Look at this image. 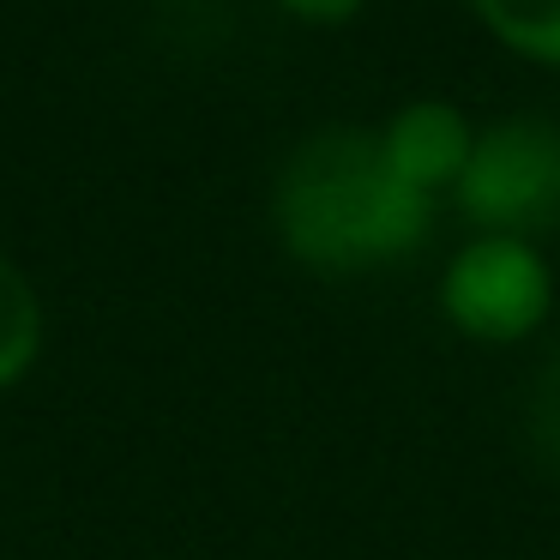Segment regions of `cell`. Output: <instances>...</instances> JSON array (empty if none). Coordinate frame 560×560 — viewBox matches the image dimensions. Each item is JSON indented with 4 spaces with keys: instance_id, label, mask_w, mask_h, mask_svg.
<instances>
[{
    "instance_id": "cell-6",
    "label": "cell",
    "mask_w": 560,
    "mask_h": 560,
    "mask_svg": "<svg viewBox=\"0 0 560 560\" xmlns=\"http://www.w3.org/2000/svg\"><path fill=\"white\" fill-rule=\"evenodd\" d=\"M37 350H43V302L25 271L13 259H0V392L31 374Z\"/></svg>"
},
{
    "instance_id": "cell-5",
    "label": "cell",
    "mask_w": 560,
    "mask_h": 560,
    "mask_svg": "<svg viewBox=\"0 0 560 560\" xmlns=\"http://www.w3.org/2000/svg\"><path fill=\"white\" fill-rule=\"evenodd\" d=\"M470 13L500 49L536 67H560V0H470Z\"/></svg>"
},
{
    "instance_id": "cell-8",
    "label": "cell",
    "mask_w": 560,
    "mask_h": 560,
    "mask_svg": "<svg viewBox=\"0 0 560 560\" xmlns=\"http://www.w3.org/2000/svg\"><path fill=\"white\" fill-rule=\"evenodd\" d=\"M278 7L290 19H302V25H350L368 0H278Z\"/></svg>"
},
{
    "instance_id": "cell-7",
    "label": "cell",
    "mask_w": 560,
    "mask_h": 560,
    "mask_svg": "<svg viewBox=\"0 0 560 560\" xmlns=\"http://www.w3.org/2000/svg\"><path fill=\"white\" fill-rule=\"evenodd\" d=\"M518 428H524V452L536 458V470L560 476V331L542 343L530 380H524Z\"/></svg>"
},
{
    "instance_id": "cell-3",
    "label": "cell",
    "mask_w": 560,
    "mask_h": 560,
    "mask_svg": "<svg viewBox=\"0 0 560 560\" xmlns=\"http://www.w3.org/2000/svg\"><path fill=\"white\" fill-rule=\"evenodd\" d=\"M440 314L476 343H524L555 314V271L542 242L518 235H470L440 271Z\"/></svg>"
},
{
    "instance_id": "cell-4",
    "label": "cell",
    "mask_w": 560,
    "mask_h": 560,
    "mask_svg": "<svg viewBox=\"0 0 560 560\" xmlns=\"http://www.w3.org/2000/svg\"><path fill=\"white\" fill-rule=\"evenodd\" d=\"M380 145H386L392 170H398L416 194H428L440 206V199L458 187L464 163H470L476 121L458 109V103H446V97H416V103H404V109L386 115Z\"/></svg>"
},
{
    "instance_id": "cell-1",
    "label": "cell",
    "mask_w": 560,
    "mask_h": 560,
    "mask_svg": "<svg viewBox=\"0 0 560 560\" xmlns=\"http://www.w3.org/2000/svg\"><path fill=\"white\" fill-rule=\"evenodd\" d=\"M271 223L295 266L355 278L416 254L434 230V199L392 170L380 127H319L283 158Z\"/></svg>"
},
{
    "instance_id": "cell-2",
    "label": "cell",
    "mask_w": 560,
    "mask_h": 560,
    "mask_svg": "<svg viewBox=\"0 0 560 560\" xmlns=\"http://www.w3.org/2000/svg\"><path fill=\"white\" fill-rule=\"evenodd\" d=\"M452 206L470 235H518L542 242L560 230V121L555 115H500L476 127L470 163H464Z\"/></svg>"
}]
</instances>
